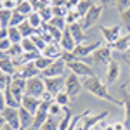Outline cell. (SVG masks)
Here are the masks:
<instances>
[{"label": "cell", "mask_w": 130, "mask_h": 130, "mask_svg": "<svg viewBox=\"0 0 130 130\" xmlns=\"http://www.w3.org/2000/svg\"><path fill=\"white\" fill-rule=\"evenodd\" d=\"M57 116H49L47 118V121L42 125L40 130H57V127H59V121L56 120Z\"/></svg>", "instance_id": "d6a6232c"}, {"label": "cell", "mask_w": 130, "mask_h": 130, "mask_svg": "<svg viewBox=\"0 0 130 130\" xmlns=\"http://www.w3.org/2000/svg\"><path fill=\"white\" fill-rule=\"evenodd\" d=\"M68 30L71 31V35H73V38H75V42H76V45H78V43H83V42L87 40L85 28L82 26L80 23H73V24H70Z\"/></svg>", "instance_id": "2e32d148"}, {"label": "cell", "mask_w": 130, "mask_h": 130, "mask_svg": "<svg viewBox=\"0 0 130 130\" xmlns=\"http://www.w3.org/2000/svg\"><path fill=\"white\" fill-rule=\"evenodd\" d=\"M71 123H73V113H71L70 108H64L62 116H61V120H59V127H57V130H68Z\"/></svg>", "instance_id": "ffe728a7"}, {"label": "cell", "mask_w": 130, "mask_h": 130, "mask_svg": "<svg viewBox=\"0 0 130 130\" xmlns=\"http://www.w3.org/2000/svg\"><path fill=\"white\" fill-rule=\"evenodd\" d=\"M62 111H64V108L59 106L56 101H52V104H50V108H49V115H50V116H59Z\"/></svg>", "instance_id": "e575fe53"}, {"label": "cell", "mask_w": 130, "mask_h": 130, "mask_svg": "<svg viewBox=\"0 0 130 130\" xmlns=\"http://www.w3.org/2000/svg\"><path fill=\"white\" fill-rule=\"evenodd\" d=\"M19 2H26V0H18V4H19Z\"/></svg>", "instance_id": "681fc988"}, {"label": "cell", "mask_w": 130, "mask_h": 130, "mask_svg": "<svg viewBox=\"0 0 130 130\" xmlns=\"http://www.w3.org/2000/svg\"><path fill=\"white\" fill-rule=\"evenodd\" d=\"M9 40H10V43H21L23 42V35H21L19 28L9 26Z\"/></svg>", "instance_id": "4316f807"}, {"label": "cell", "mask_w": 130, "mask_h": 130, "mask_svg": "<svg viewBox=\"0 0 130 130\" xmlns=\"http://www.w3.org/2000/svg\"><path fill=\"white\" fill-rule=\"evenodd\" d=\"M101 33H102V38L106 40V43L108 45H113L121 37V26L120 24H115V26H101Z\"/></svg>", "instance_id": "30bf717a"}, {"label": "cell", "mask_w": 130, "mask_h": 130, "mask_svg": "<svg viewBox=\"0 0 130 130\" xmlns=\"http://www.w3.org/2000/svg\"><path fill=\"white\" fill-rule=\"evenodd\" d=\"M4 9V0H0V10Z\"/></svg>", "instance_id": "f6af8a7d"}, {"label": "cell", "mask_w": 130, "mask_h": 130, "mask_svg": "<svg viewBox=\"0 0 130 130\" xmlns=\"http://www.w3.org/2000/svg\"><path fill=\"white\" fill-rule=\"evenodd\" d=\"M2 116L5 118V123L10 125L14 130H21V121H19V109L18 108H5L2 111Z\"/></svg>", "instance_id": "8fae6325"}, {"label": "cell", "mask_w": 130, "mask_h": 130, "mask_svg": "<svg viewBox=\"0 0 130 130\" xmlns=\"http://www.w3.org/2000/svg\"><path fill=\"white\" fill-rule=\"evenodd\" d=\"M5 125H7V123H5V118H4V116H2V113H0V130L4 128Z\"/></svg>", "instance_id": "b9f144b4"}, {"label": "cell", "mask_w": 130, "mask_h": 130, "mask_svg": "<svg viewBox=\"0 0 130 130\" xmlns=\"http://www.w3.org/2000/svg\"><path fill=\"white\" fill-rule=\"evenodd\" d=\"M64 70H66V62L62 59H56L47 70L42 71L43 78H54V76H64Z\"/></svg>", "instance_id": "9c48e42d"}, {"label": "cell", "mask_w": 130, "mask_h": 130, "mask_svg": "<svg viewBox=\"0 0 130 130\" xmlns=\"http://www.w3.org/2000/svg\"><path fill=\"white\" fill-rule=\"evenodd\" d=\"M92 5H94V2H92V0H80V2L75 5V10L78 12V16H80V18H83V16L90 10Z\"/></svg>", "instance_id": "44dd1931"}, {"label": "cell", "mask_w": 130, "mask_h": 130, "mask_svg": "<svg viewBox=\"0 0 130 130\" xmlns=\"http://www.w3.org/2000/svg\"><path fill=\"white\" fill-rule=\"evenodd\" d=\"M121 108H123V116H125V120H123V123H125V127H127V130H130V92L127 90V83H123L121 85Z\"/></svg>", "instance_id": "7c38bea8"}, {"label": "cell", "mask_w": 130, "mask_h": 130, "mask_svg": "<svg viewBox=\"0 0 130 130\" xmlns=\"http://www.w3.org/2000/svg\"><path fill=\"white\" fill-rule=\"evenodd\" d=\"M113 127H115V130H127L125 123H121V121H116V123H113Z\"/></svg>", "instance_id": "60d3db41"}, {"label": "cell", "mask_w": 130, "mask_h": 130, "mask_svg": "<svg viewBox=\"0 0 130 130\" xmlns=\"http://www.w3.org/2000/svg\"><path fill=\"white\" fill-rule=\"evenodd\" d=\"M7 108V102H5V92L4 90H0V113Z\"/></svg>", "instance_id": "f35d334b"}, {"label": "cell", "mask_w": 130, "mask_h": 130, "mask_svg": "<svg viewBox=\"0 0 130 130\" xmlns=\"http://www.w3.org/2000/svg\"><path fill=\"white\" fill-rule=\"evenodd\" d=\"M97 5H101V7H108V5H115V0H97Z\"/></svg>", "instance_id": "ab89813d"}, {"label": "cell", "mask_w": 130, "mask_h": 130, "mask_svg": "<svg viewBox=\"0 0 130 130\" xmlns=\"http://www.w3.org/2000/svg\"><path fill=\"white\" fill-rule=\"evenodd\" d=\"M102 9L104 7H101V5H92L90 10L82 18V26L85 28V31L92 28L94 24H97V21L101 19V16H102Z\"/></svg>", "instance_id": "52a82bcc"}, {"label": "cell", "mask_w": 130, "mask_h": 130, "mask_svg": "<svg viewBox=\"0 0 130 130\" xmlns=\"http://www.w3.org/2000/svg\"><path fill=\"white\" fill-rule=\"evenodd\" d=\"M10 82H12V76L2 73V75H0V90H5L10 85Z\"/></svg>", "instance_id": "d590c367"}, {"label": "cell", "mask_w": 130, "mask_h": 130, "mask_svg": "<svg viewBox=\"0 0 130 130\" xmlns=\"http://www.w3.org/2000/svg\"><path fill=\"white\" fill-rule=\"evenodd\" d=\"M54 101L59 104V106H62V108H68V104H71V97L62 90V92H59L56 97H54Z\"/></svg>", "instance_id": "4dcf8cb0"}, {"label": "cell", "mask_w": 130, "mask_h": 130, "mask_svg": "<svg viewBox=\"0 0 130 130\" xmlns=\"http://www.w3.org/2000/svg\"><path fill=\"white\" fill-rule=\"evenodd\" d=\"M23 54H24V50H23V47H21V43H12L10 45V49L7 50V56H9L10 59H21L23 57Z\"/></svg>", "instance_id": "7402d4cb"}, {"label": "cell", "mask_w": 130, "mask_h": 130, "mask_svg": "<svg viewBox=\"0 0 130 130\" xmlns=\"http://www.w3.org/2000/svg\"><path fill=\"white\" fill-rule=\"evenodd\" d=\"M40 104H42V99H38V97H33V95H28V94H26V95L23 97V101H21V106H23L26 111H30L33 116H35V113L38 111Z\"/></svg>", "instance_id": "5bb4252c"}, {"label": "cell", "mask_w": 130, "mask_h": 130, "mask_svg": "<svg viewBox=\"0 0 130 130\" xmlns=\"http://www.w3.org/2000/svg\"><path fill=\"white\" fill-rule=\"evenodd\" d=\"M120 75H121V68H120V64H118V61L111 59V62L106 66V83L108 85L116 83L118 78H120Z\"/></svg>", "instance_id": "4fadbf2b"}, {"label": "cell", "mask_w": 130, "mask_h": 130, "mask_svg": "<svg viewBox=\"0 0 130 130\" xmlns=\"http://www.w3.org/2000/svg\"><path fill=\"white\" fill-rule=\"evenodd\" d=\"M10 45H12V43H10L9 38H2V40H0V52L7 54V50L10 49Z\"/></svg>", "instance_id": "74e56055"}, {"label": "cell", "mask_w": 130, "mask_h": 130, "mask_svg": "<svg viewBox=\"0 0 130 130\" xmlns=\"http://www.w3.org/2000/svg\"><path fill=\"white\" fill-rule=\"evenodd\" d=\"M66 68H68L73 75L80 76V78H89V76H94V75H95L94 66H92V64H89L85 59L70 61V62H66Z\"/></svg>", "instance_id": "7a4b0ae2"}, {"label": "cell", "mask_w": 130, "mask_h": 130, "mask_svg": "<svg viewBox=\"0 0 130 130\" xmlns=\"http://www.w3.org/2000/svg\"><path fill=\"white\" fill-rule=\"evenodd\" d=\"M0 75H2V70H0Z\"/></svg>", "instance_id": "f907efd6"}, {"label": "cell", "mask_w": 130, "mask_h": 130, "mask_svg": "<svg viewBox=\"0 0 130 130\" xmlns=\"http://www.w3.org/2000/svg\"><path fill=\"white\" fill-rule=\"evenodd\" d=\"M19 121H21V128L23 130H30L33 127V115L30 111H26L23 106L19 108Z\"/></svg>", "instance_id": "ac0fdd59"}, {"label": "cell", "mask_w": 130, "mask_h": 130, "mask_svg": "<svg viewBox=\"0 0 130 130\" xmlns=\"http://www.w3.org/2000/svg\"><path fill=\"white\" fill-rule=\"evenodd\" d=\"M19 31H21V35H23V38H30V37H33V35L37 33V30H35V28L30 24L28 18H26V21H24V23L19 26Z\"/></svg>", "instance_id": "603a6c76"}, {"label": "cell", "mask_w": 130, "mask_h": 130, "mask_svg": "<svg viewBox=\"0 0 130 130\" xmlns=\"http://www.w3.org/2000/svg\"><path fill=\"white\" fill-rule=\"evenodd\" d=\"M10 18H12V10H9V9L0 10V24H2V28H9Z\"/></svg>", "instance_id": "f546056e"}, {"label": "cell", "mask_w": 130, "mask_h": 130, "mask_svg": "<svg viewBox=\"0 0 130 130\" xmlns=\"http://www.w3.org/2000/svg\"><path fill=\"white\" fill-rule=\"evenodd\" d=\"M120 16H121V26H125L127 31L130 33V9L120 12Z\"/></svg>", "instance_id": "836d02e7"}, {"label": "cell", "mask_w": 130, "mask_h": 130, "mask_svg": "<svg viewBox=\"0 0 130 130\" xmlns=\"http://www.w3.org/2000/svg\"><path fill=\"white\" fill-rule=\"evenodd\" d=\"M4 92H5V102H7V106H9V108H18V109H19V108H21V102L12 95V92H10L9 89H5Z\"/></svg>", "instance_id": "1f68e13d"}, {"label": "cell", "mask_w": 130, "mask_h": 130, "mask_svg": "<svg viewBox=\"0 0 130 130\" xmlns=\"http://www.w3.org/2000/svg\"><path fill=\"white\" fill-rule=\"evenodd\" d=\"M111 54H113V47L106 43L104 47H99L89 59H85V61H87L89 64H95V66H108L111 62V59H113Z\"/></svg>", "instance_id": "3957f363"}, {"label": "cell", "mask_w": 130, "mask_h": 130, "mask_svg": "<svg viewBox=\"0 0 130 130\" xmlns=\"http://www.w3.org/2000/svg\"><path fill=\"white\" fill-rule=\"evenodd\" d=\"M45 2H47V4H50V5H52V2H54V0H45Z\"/></svg>", "instance_id": "7dc6e473"}, {"label": "cell", "mask_w": 130, "mask_h": 130, "mask_svg": "<svg viewBox=\"0 0 130 130\" xmlns=\"http://www.w3.org/2000/svg\"><path fill=\"white\" fill-rule=\"evenodd\" d=\"M127 64H128V66H130V59H127Z\"/></svg>", "instance_id": "c3c4849f"}, {"label": "cell", "mask_w": 130, "mask_h": 130, "mask_svg": "<svg viewBox=\"0 0 130 130\" xmlns=\"http://www.w3.org/2000/svg\"><path fill=\"white\" fill-rule=\"evenodd\" d=\"M43 82H45V90H47V94L52 95V97H56L59 92L64 90L66 78H64V76H54V78H43Z\"/></svg>", "instance_id": "ba28073f"}, {"label": "cell", "mask_w": 130, "mask_h": 130, "mask_svg": "<svg viewBox=\"0 0 130 130\" xmlns=\"http://www.w3.org/2000/svg\"><path fill=\"white\" fill-rule=\"evenodd\" d=\"M111 47H113V50H118V52H128V50H130V33L121 35V37L115 42Z\"/></svg>", "instance_id": "d6986e66"}, {"label": "cell", "mask_w": 130, "mask_h": 130, "mask_svg": "<svg viewBox=\"0 0 130 130\" xmlns=\"http://www.w3.org/2000/svg\"><path fill=\"white\" fill-rule=\"evenodd\" d=\"M82 89H83V83H82L80 76H76V75H73V73H71L70 76L66 78V83H64V92H66V94L71 97V101H75L78 95H80Z\"/></svg>", "instance_id": "5b68a950"}, {"label": "cell", "mask_w": 130, "mask_h": 130, "mask_svg": "<svg viewBox=\"0 0 130 130\" xmlns=\"http://www.w3.org/2000/svg\"><path fill=\"white\" fill-rule=\"evenodd\" d=\"M52 62H54L52 59H49L47 56H43V54H40V56H38V59L35 61V66H37V68L40 70V73H42L43 70H47V68H49L50 64H52Z\"/></svg>", "instance_id": "484cf974"}, {"label": "cell", "mask_w": 130, "mask_h": 130, "mask_svg": "<svg viewBox=\"0 0 130 130\" xmlns=\"http://www.w3.org/2000/svg\"><path fill=\"white\" fill-rule=\"evenodd\" d=\"M90 130H102V128H99V127H94V128H90Z\"/></svg>", "instance_id": "bcb514c9"}, {"label": "cell", "mask_w": 130, "mask_h": 130, "mask_svg": "<svg viewBox=\"0 0 130 130\" xmlns=\"http://www.w3.org/2000/svg\"><path fill=\"white\" fill-rule=\"evenodd\" d=\"M21 130H23V128H21Z\"/></svg>", "instance_id": "f5cc1de1"}, {"label": "cell", "mask_w": 130, "mask_h": 130, "mask_svg": "<svg viewBox=\"0 0 130 130\" xmlns=\"http://www.w3.org/2000/svg\"><path fill=\"white\" fill-rule=\"evenodd\" d=\"M16 10H18V12H21L23 16H26V18L30 16L31 12H35V10H33V7H31V4H30V0H26V2H19V4L16 5Z\"/></svg>", "instance_id": "83f0119b"}, {"label": "cell", "mask_w": 130, "mask_h": 130, "mask_svg": "<svg viewBox=\"0 0 130 130\" xmlns=\"http://www.w3.org/2000/svg\"><path fill=\"white\" fill-rule=\"evenodd\" d=\"M104 130H115V127L113 125H108V127H104Z\"/></svg>", "instance_id": "7bdbcfd3"}, {"label": "cell", "mask_w": 130, "mask_h": 130, "mask_svg": "<svg viewBox=\"0 0 130 130\" xmlns=\"http://www.w3.org/2000/svg\"><path fill=\"white\" fill-rule=\"evenodd\" d=\"M0 28H2V24H0Z\"/></svg>", "instance_id": "816d5d0a"}, {"label": "cell", "mask_w": 130, "mask_h": 130, "mask_svg": "<svg viewBox=\"0 0 130 130\" xmlns=\"http://www.w3.org/2000/svg\"><path fill=\"white\" fill-rule=\"evenodd\" d=\"M28 21H30V24L35 28V30H38V28H42L43 26V19H42V16H40V12H31L30 16H28Z\"/></svg>", "instance_id": "cb8c5ba5"}, {"label": "cell", "mask_w": 130, "mask_h": 130, "mask_svg": "<svg viewBox=\"0 0 130 130\" xmlns=\"http://www.w3.org/2000/svg\"><path fill=\"white\" fill-rule=\"evenodd\" d=\"M62 52H64L62 47H61L59 43H56V42H54V43H49V45L43 49L42 54H43V56H47L49 59L56 61V59H61V57H62Z\"/></svg>", "instance_id": "e0dca14e"}, {"label": "cell", "mask_w": 130, "mask_h": 130, "mask_svg": "<svg viewBox=\"0 0 130 130\" xmlns=\"http://www.w3.org/2000/svg\"><path fill=\"white\" fill-rule=\"evenodd\" d=\"M99 47H102V42L101 40L90 42V43H78V45L75 47V50H73V54H75L78 59H89Z\"/></svg>", "instance_id": "8992f818"}, {"label": "cell", "mask_w": 130, "mask_h": 130, "mask_svg": "<svg viewBox=\"0 0 130 130\" xmlns=\"http://www.w3.org/2000/svg\"><path fill=\"white\" fill-rule=\"evenodd\" d=\"M26 94L28 95H33V97H38L42 99L47 90H45V82H43V76H33L30 80H26Z\"/></svg>", "instance_id": "277c9868"}, {"label": "cell", "mask_w": 130, "mask_h": 130, "mask_svg": "<svg viewBox=\"0 0 130 130\" xmlns=\"http://www.w3.org/2000/svg\"><path fill=\"white\" fill-rule=\"evenodd\" d=\"M24 21H26V16H23L21 12H18V10L14 9V10H12V18H10V24H9V26H16V28H19Z\"/></svg>", "instance_id": "f1b7e54d"}, {"label": "cell", "mask_w": 130, "mask_h": 130, "mask_svg": "<svg viewBox=\"0 0 130 130\" xmlns=\"http://www.w3.org/2000/svg\"><path fill=\"white\" fill-rule=\"evenodd\" d=\"M128 52H130V50H128Z\"/></svg>", "instance_id": "db71d44e"}, {"label": "cell", "mask_w": 130, "mask_h": 130, "mask_svg": "<svg viewBox=\"0 0 130 130\" xmlns=\"http://www.w3.org/2000/svg\"><path fill=\"white\" fill-rule=\"evenodd\" d=\"M21 47H23L24 52H40V50L37 49V43H35V40H33V37H30V38H23Z\"/></svg>", "instance_id": "d4e9b609"}, {"label": "cell", "mask_w": 130, "mask_h": 130, "mask_svg": "<svg viewBox=\"0 0 130 130\" xmlns=\"http://www.w3.org/2000/svg\"><path fill=\"white\" fill-rule=\"evenodd\" d=\"M115 7L118 9V12L130 9V0H115Z\"/></svg>", "instance_id": "8d00e7d4"}, {"label": "cell", "mask_w": 130, "mask_h": 130, "mask_svg": "<svg viewBox=\"0 0 130 130\" xmlns=\"http://www.w3.org/2000/svg\"><path fill=\"white\" fill-rule=\"evenodd\" d=\"M2 130H14V128H12L10 125H5V127H4V128H2Z\"/></svg>", "instance_id": "ee69618b"}, {"label": "cell", "mask_w": 130, "mask_h": 130, "mask_svg": "<svg viewBox=\"0 0 130 130\" xmlns=\"http://www.w3.org/2000/svg\"><path fill=\"white\" fill-rule=\"evenodd\" d=\"M59 45L62 47V50H66V52H73L75 47H76V42H75V38H73V35H71V31L68 30V28L61 33Z\"/></svg>", "instance_id": "9a60e30c"}, {"label": "cell", "mask_w": 130, "mask_h": 130, "mask_svg": "<svg viewBox=\"0 0 130 130\" xmlns=\"http://www.w3.org/2000/svg\"><path fill=\"white\" fill-rule=\"evenodd\" d=\"M82 83H83V89L87 90L89 94H92V95H95V97H99V99H104V101H109V102H113V104H116V106H123L121 104V101H118L116 97H113L109 92V85L106 83V82H102L97 76V75H94V76H89V78H83L82 80Z\"/></svg>", "instance_id": "6da1fadb"}]
</instances>
